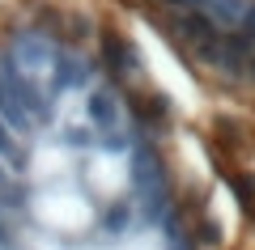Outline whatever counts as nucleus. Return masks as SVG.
<instances>
[{
  "label": "nucleus",
  "mask_w": 255,
  "mask_h": 250,
  "mask_svg": "<svg viewBox=\"0 0 255 250\" xmlns=\"http://www.w3.org/2000/svg\"><path fill=\"white\" fill-rule=\"evenodd\" d=\"M85 182H90V191H94V195H102V199L119 195V191L128 187V161L119 157V153H94Z\"/></svg>",
  "instance_id": "nucleus-2"
},
{
  "label": "nucleus",
  "mask_w": 255,
  "mask_h": 250,
  "mask_svg": "<svg viewBox=\"0 0 255 250\" xmlns=\"http://www.w3.org/2000/svg\"><path fill=\"white\" fill-rule=\"evenodd\" d=\"M94 216L98 208L73 187H43L34 199H30V225H38L43 233H55L64 242H81L85 233L94 229Z\"/></svg>",
  "instance_id": "nucleus-1"
},
{
  "label": "nucleus",
  "mask_w": 255,
  "mask_h": 250,
  "mask_svg": "<svg viewBox=\"0 0 255 250\" xmlns=\"http://www.w3.org/2000/svg\"><path fill=\"white\" fill-rule=\"evenodd\" d=\"M73 170V157L60 149V144H43V149H34V157H30V178L43 182V187H60V178Z\"/></svg>",
  "instance_id": "nucleus-3"
}]
</instances>
